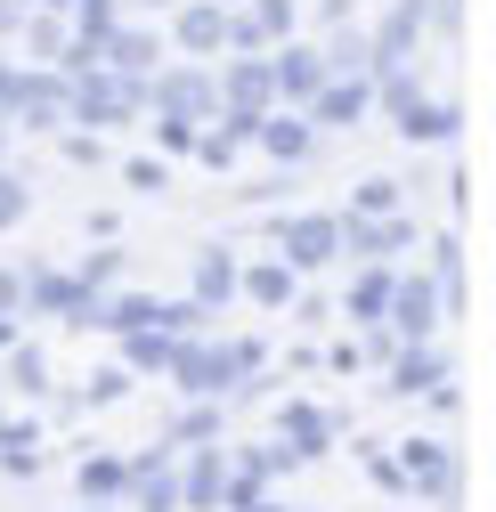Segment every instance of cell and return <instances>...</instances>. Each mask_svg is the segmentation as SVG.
<instances>
[{
    "label": "cell",
    "mask_w": 496,
    "mask_h": 512,
    "mask_svg": "<svg viewBox=\"0 0 496 512\" xmlns=\"http://www.w3.org/2000/svg\"><path fill=\"white\" fill-rule=\"evenodd\" d=\"M415 9L440 25V33H456V25H464V0H415Z\"/></svg>",
    "instance_id": "12"
},
{
    "label": "cell",
    "mask_w": 496,
    "mask_h": 512,
    "mask_svg": "<svg viewBox=\"0 0 496 512\" xmlns=\"http://www.w3.org/2000/svg\"><path fill=\"white\" fill-rule=\"evenodd\" d=\"M334 244H342V220H293V228H285V252H293L301 269H318Z\"/></svg>",
    "instance_id": "8"
},
{
    "label": "cell",
    "mask_w": 496,
    "mask_h": 512,
    "mask_svg": "<svg viewBox=\"0 0 496 512\" xmlns=\"http://www.w3.org/2000/svg\"><path fill=\"white\" fill-rule=\"evenodd\" d=\"M17 33H25V49H33V57H66V25H57V17H25Z\"/></svg>",
    "instance_id": "10"
},
{
    "label": "cell",
    "mask_w": 496,
    "mask_h": 512,
    "mask_svg": "<svg viewBox=\"0 0 496 512\" xmlns=\"http://www.w3.org/2000/svg\"><path fill=\"white\" fill-rule=\"evenodd\" d=\"M253 293L261 301H285V269H253Z\"/></svg>",
    "instance_id": "14"
},
{
    "label": "cell",
    "mask_w": 496,
    "mask_h": 512,
    "mask_svg": "<svg viewBox=\"0 0 496 512\" xmlns=\"http://www.w3.org/2000/svg\"><path fill=\"white\" fill-rule=\"evenodd\" d=\"M25 25V0H0V33H17Z\"/></svg>",
    "instance_id": "15"
},
{
    "label": "cell",
    "mask_w": 496,
    "mask_h": 512,
    "mask_svg": "<svg viewBox=\"0 0 496 512\" xmlns=\"http://www.w3.org/2000/svg\"><path fill=\"white\" fill-rule=\"evenodd\" d=\"M171 41L188 49V57H220V49H228V9L188 0V9H179V25H171Z\"/></svg>",
    "instance_id": "4"
},
{
    "label": "cell",
    "mask_w": 496,
    "mask_h": 512,
    "mask_svg": "<svg viewBox=\"0 0 496 512\" xmlns=\"http://www.w3.org/2000/svg\"><path fill=\"white\" fill-rule=\"evenodd\" d=\"M269 82H277V98H318L326 66H318V49H309V41H285V49L269 57Z\"/></svg>",
    "instance_id": "6"
},
{
    "label": "cell",
    "mask_w": 496,
    "mask_h": 512,
    "mask_svg": "<svg viewBox=\"0 0 496 512\" xmlns=\"http://www.w3.org/2000/svg\"><path fill=\"white\" fill-rule=\"evenodd\" d=\"M253 33H261V41H285V33H293V0H261V9H253Z\"/></svg>",
    "instance_id": "11"
},
{
    "label": "cell",
    "mask_w": 496,
    "mask_h": 512,
    "mask_svg": "<svg viewBox=\"0 0 496 512\" xmlns=\"http://www.w3.org/2000/svg\"><path fill=\"white\" fill-rule=\"evenodd\" d=\"M253 139H261L277 163H301V155H309V122H301V114H261Z\"/></svg>",
    "instance_id": "9"
},
{
    "label": "cell",
    "mask_w": 496,
    "mask_h": 512,
    "mask_svg": "<svg viewBox=\"0 0 496 512\" xmlns=\"http://www.w3.org/2000/svg\"><path fill=\"white\" fill-rule=\"evenodd\" d=\"M9 82H17V66H9V57H0V98H9Z\"/></svg>",
    "instance_id": "16"
},
{
    "label": "cell",
    "mask_w": 496,
    "mask_h": 512,
    "mask_svg": "<svg viewBox=\"0 0 496 512\" xmlns=\"http://www.w3.org/2000/svg\"><path fill=\"white\" fill-rule=\"evenodd\" d=\"M0 106H9V114H25V131H49V122L66 114V82H49V74H17Z\"/></svg>",
    "instance_id": "3"
},
{
    "label": "cell",
    "mask_w": 496,
    "mask_h": 512,
    "mask_svg": "<svg viewBox=\"0 0 496 512\" xmlns=\"http://www.w3.org/2000/svg\"><path fill=\"white\" fill-rule=\"evenodd\" d=\"M139 98H155V106H163V122H196V114L212 106V66H179V74H147V82H139Z\"/></svg>",
    "instance_id": "1"
},
{
    "label": "cell",
    "mask_w": 496,
    "mask_h": 512,
    "mask_svg": "<svg viewBox=\"0 0 496 512\" xmlns=\"http://www.w3.org/2000/svg\"><path fill=\"white\" fill-rule=\"evenodd\" d=\"M366 98H375V82H366V74L318 82V98H309V122H334V131H350V122L366 114Z\"/></svg>",
    "instance_id": "5"
},
{
    "label": "cell",
    "mask_w": 496,
    "mask_h": 512,
    "mask_svg": "<svg viewBox=\"0 0 496 512\" xmlns=\"http://www.w3.org/2000/svg\"><path fill=\"white\" fill-rule=\"evenodd\" d=\"M98 66H106V74H122V82H147V74L163 66V33L114 25V33H106V49H98Z\"/></svg>",
    "instance_id": "2"
},
{
    "label": "cell",
    "mask_w": 496,
    "mask_h": 512,
    "mask_svg": "<svg viewBox=\"0 0 496 512\" xmlns=\"http://www.w3.org/2000/svg\"><path fill=\"white\" fill-rule=\"evenodd\" d=\"M358 212H391V179H366L358 187Z\"/></svg>",
    "instance_id": "13"
},
{
    "label": "cell",
    "mask_w": 496,
    "mask_h": 512,
    "mask_svg": "<svg viewBox=\"0 0 496 512\" xmlns=\"http://www.w3.org/2000/svg\"><path fill=\"white\" fill-rule=\"evenodd\" d=\"M212 9H228V0H212Z\"/></svg>",
    "instance_id": "17"
},
{
    "label": "cell",
    "mask_w": 496,
    "mask_h": 512,
    "mask_svg": "<svg viewBox=\"0 0 496 512\" xmlns=\"http://www.w3.org/2000/svg\"><path fill=\"white\" fill-rule=\"evenodd\" d=\"M318 66H326V82H342V74H366V82H375V49H366L358 25H334L326 49H318Z\"/></svg>",
    "instance_id": "7"
}]
</instances>
